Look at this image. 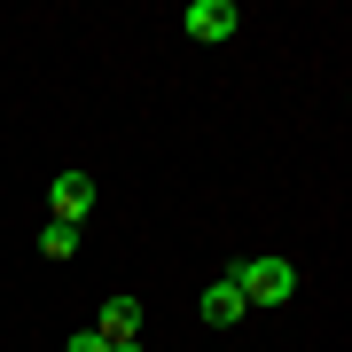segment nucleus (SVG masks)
<instances>
[{"label": "nucleus", "mask_w": 352, "mask_h": 352, "mask_svg": "<svg viewBox=\"0 0 352 352\" xmlns=\"http://www.w3.org/2000/svg\"><path fill=\"white\" fill-rule=\"evenodd\" d=\"M227 282L243 289V305H289V298H298V266H289V258H235Z\"/></svg>", "instance_id": "nucleus-1"}, {"label": "nucleus", "mask_w": 352, "mask_h": 352, "mask_svg": "<svg viewBox=\"0 0 352 352\" xmlns=\"http://www.w3.org/2000/svg\"><path fill=\"white\" fill-rule=\"evenodd\" d=\"M180 24H188V39H212V47H219V39L243 32V8H235V0H188Z\"/></svg>", "instance_id": "nucleus-2"}, {"label": "nucleus", "mask_w": 352, "mask_h": 352, "mask_svg": "<svg viewBox=\"0 0 352 352\" xmlns=\"http://www.w3.org/2000/svg\"><path fill=\"white\" fill-rule=\"evenodd\" d=\"M47 212H55V219H71V227H87V212H94V180H87V173H55Z\"/></svg>", "instance_id": "nucleus-3"}, {"label": "nucleus", "mask_w": 352, "mask_h": 352, "mask_svg": "<svg viewBox=\"0 0 352 352\" xmlns=\"http://www.w3.org/2000/svg\"><path fill=\"white\" fill-rule=\"evenodd\" d=\"M243 314H251V305H243V289L227 282V274H219L212 289H204V321H212V329H235Z\"/></svg>", "instance_id": "nucleus-4"}, {"label": "nucleus", "mask_w": 352, "mask_h": 352, "mask_svg": "<svg viewBox=\"0 0 352 352\" xmlns=\"http://www.w3.org/2000/svg\"><path fill=\"white\" fill-rule=\"evenodd\" d=\"M102 337H110V344H126V337H141V298H110V305H102Z\"/></svg>", "instance_id": "nucleus-5"}, {"label": "nucleus", "mask_w": 352, "mask_h": 352, "mask_svg": "<svg viewBox=\"0 0 352 352\" xmlns=\"http://www.w3.org/2000/svg\"><path fill=\"white\" fill-rule=\"evenodd\" d=\"M39 251H47V258H71L78 251V227L71 219H47V227H39Z\"/></svg>", "instance_id": "nucleus-6"}, {"label": "nucleus", "mask_w": 352, "mask_h": 352, "mask_svg": "<svg viewBox=\"0 0 352 352\" xmlns=\"http://www.w3.org/2000/svg\"><path fill=\"white\" fill-rule=\"evenodd\" d=\"M63 352H110V337H102V329H78V337H71Z\"/></svg>", "instance_id": "nucleus-7"}, {"label": "nucleus", "mask_w": 352, "mask_h": 352, "mask_svg": "<svg viewBox=\"0 0 352 352\" xmlns=\"http://www.w3.org/2000/svg\"><path fill=\"white\" fill-rule=\"evenodd\" d=\"M110 352H141V337H126V344H110Z\"/></svg>", "instance_id": "nucleus-8"}]
</instances>
